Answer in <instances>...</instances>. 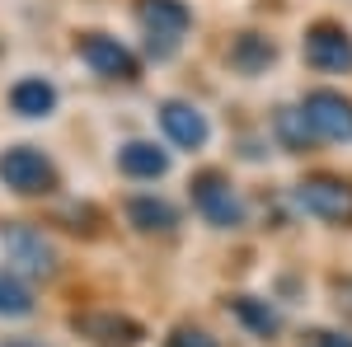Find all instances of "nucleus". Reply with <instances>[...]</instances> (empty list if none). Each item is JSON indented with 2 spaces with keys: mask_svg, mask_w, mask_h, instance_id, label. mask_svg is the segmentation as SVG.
Segmentation results:
<instances>
[{
  "mask_svg": "<svg viewBox=\"0 0 352 347\" xmlns=\"http://www.w3.org/2000/svg\"><path fill=\"white\" fill-rule=\"evenodd\" d=\"M305 61L324 76H343L352 71V38L343 24H310L305 28V43H300Z\"/></svg>",
  "mask_w": 352,
  "mask_h": 347,
  "instance_id": "nucleus-6",
  "label": "nucleus"
},
{
  "mask_svg": "<svg viewBox=\"0 0 352 347\" xmlns=\"http://www.w3.org/2000/svg\"><path fill=\"white\" fill-rule=\"evenodd\" d=\"M230 310H235V320H240L249 333H258V338H272V333L282 328V315L272 310L268 300H258V295H235Z\"/></svg>",
  "mask_w": 352,
  "mask_h": 347,
  "instance_id": "nucleus-15",
  "label": "nucleus"
},
{
  "mask_svg": "<svg viewBox=\"0 0 352 347\" xmlns=\"http://www.w3.org/2000/svg\"><path fill=\"white\" fill-rule=\"evenodd\" d=\"M0 249H5V258H10V272H14V267L28 272V277H52L56 272V249L43 240V230H33V225H5Z\"/></svg>",
  "mask_w": 352,
  "mask_h": 347,
  "instance_id": "nucleus-4",
  "label": "nucleus"
},
{
  "mask_svg": "<svg viewBox=\"0 0 352 347\" xmlns=\"http://www.w3.org/2000/svg\"><path fill=\"white\" fill-rule=\"evenodd\" d=\"M136 19L146 28V43H151V56H169L179 47V38L188 33L192 14L184 0H136Z\"/></svg>",
  "mask_w": 352,
  "mask_h": 347,
  "instance_id": "nucleus-1",
  "label": "nucleus"
},
{
  "mask_svg": "<svg viewBox=\"0 0 352 347\" xmlns=\"http://www.w3.org/2000/svg\"><path fill=\"white\" fill-rule=\"evenodd\" d=\"M296 202L305 216H320L329 225H352V183L333 174H310L296 183Z\"/></svg>",
  "mask_w": 352,
  "mask_h": 347,
  "instance_id": "nucleus-2",
  "label": "nucleus"
},
{
  "mask_svg": "<svg viewBox=\"0 0 352 347\" xmlns=\"http://www.w3.org/2000/svg\"><path fill=\"white\" fill-rule=\"evenodd\" d=\"M169 347H221L207 328H188V324H179L174 333H169Z\"/></svg>",
  "mask_w": 352,
  "mask_h": 347,
  "instance_id": "nucleus-18",
  "label": "nucleus"
},
{
  "mask_svg": "<svg viewBox=\"0 0 352 347\" xmlns=\"http://www.w3.org/2000/svg\"><path fill=\"white\" fill-rule=\"evenodd\" d=\"M0 183L24 192V197H43V192L56 188V169L43 150H33V146H10V150L0 155Z\"/></svg>",
  "mask_w": 352,
  "mask_h": 347,
  "instance_id": "nucleus-3",
  "label": "nucleus"
},
{
  "mask_svg": "<svg viewBox=\"0 0 352 347\" xmlns=\"http://www.w3.org/2000/svg\"><path fill=\"white\" fill-rule=\"evenodd\" d=\"M160 127H164V136H169L174 146H184V150L207 146V136H212L207 117H202L192 104H184V99H164L160 104Z\"/></svg>",
  "mask_w": 352,
  "mask_h": 347,
  "instance_id": "nucleus-10",
  "label": "nucleus"
},
{
  "mask_svg": "<svg viewBox=\"0 0 352 347\" xmlns=\"http://www.w3.org/2000/svg\"><path fill=\"white\" fill-rule=\"evenodd\" d=\"M277 47H272L263 33H240L235 43H230V66L240 71V76H258V71H268Z\"/></svg>",
  "mask_w": 352,
  "mask_h": 347,
  "instance_id": "nucleus-13",
  "label": "nucleus"
},
{
  "mask_svg": "<svg viewBox=\"0 0 352 347\" xmlns=\"http://www.w3.org/2000/svg\"><path fill=\"white\" fill-rule=\"evenodd\" d=\"M76 333L80 338H89V343L99 347H136L141 338H146V328L136 320H127V315H113V310H94V315H76Z\"/></svg>",
  "mask_w": 352,
  "mask_h": 347,
  "instance_id": "nucleus-9",
  "label": "nucleus"
},
{
  "mask_svg": "<svg viewBox=\"0 0 352 347\" xmlns=\"http://www.w3.org/2000/svg\"><path fill=\"white\" fill-rule=\"evenodd\" d=\"M300 113L310 117L315 136H324V141H352V99H343L338 89H310Z\"/></svg>",
  "mask_w": 352,
  "mask_h": 347,
  "instance_id": "nucleus-7",
  "label": "nucleus"
},
{
  "mask_svg": "<svg viewBox=\"0 0 352 347\" xmlns=\"http://www.w3.org/2000/svg\"><path fill=\"white\" fill-rule=\"evenodd\" d=\"M118 169L127 179H160L164 169H169V155H164L160 146H151V141H127L118 150Z\"/></svg>",
  "mask_w": 352,
  "mask_h": 347,
  "instance_id": "nucleus-11",
  "label": "nucleus"
},
{
  "mask_svg": "<svg viewBox=\"0 0 352 347\" xmlns=\"http://www.w3.org/2000/svg\"><path fill=\"white\" fill-rule=\"evenodd\" d=\"M0 347H38V343H28V338H5Z\"/></svg>",
  "mask_w": 352,
  "mask_h": 347,
  "instance_id": "nucleus-20",
  "label": "nucleus"
},
{
  "mask_svg": "<svg viewBox=\"0 0 352 347\" xmlns=\"http://www.w3.org/2000/svg\"><path fill=\"white\" fill-rule=\"evenodd\" d=\"M127 221H132L136 230H146V235H164V230L179 225V212L164 197H132L127 202Z\"/></svg>",
  "mask_w": 352,
  "mask_h": 347,
  "instance_id": "nucleus-14",
  "label": "nucleus"
},
{
  "mask_svg": "<svg viewBox=\"0 0 352 347\" xmlns=\"http://www.w3.org/2000/svg\"><path fill=\"white\" fill-rule=\"evenodd\" d=\"M192 207L207 216L217 230H230V225L244 221V207H240V197H235V188H230V179L217 174V169H207V174L192 179Z\"/></svg>",
  "mask_w": 352,
  "mask_h": 347,
  "instance_id": "nucleus-5",
  "label": "nucleus"
},
{
  "mask_svg": "<svg viewBox=\"0 0 352 347\" xmlns=\"http://www.w3.org/2000/svg\"><path fill=\"white\" fill-rule=\"evenodd\" d=\"M28 310H33V291H28V287L14 277V272H10V267H0V315L24 320Z\"/></svg>",
  "mask_w": 352,
  "mask_h": 347,
  "instance_id": "nucleus-17",
  "label": "nucleus"
},
{
  "mask_svg": "<svg viewBox=\"0 0 352 347\" xmlns=\"http://www.w3.org/2000/svg\"><path fill=\"white\" fill-rule=\"evenodd\" d=\"M10 108H14L19 117H47L56 108V89L43 80V76H28V80H19L10 89Z\"/></svg>",
  "mask_w": 352,
  "mask_h": 347,
  "instance_id": "nucleus-12",
  "label": "nucleus"
},
{
  "mask_svg": "<svg viewBox=\"0 0 352 347\" xmlns=\"http://www.w3.org/2000/svg\"><path fill=\"white\" fill-rule=\"evenodd\" d=\"M80 61L104 80H136V56L109 33H80Z\"/></svg>",
  "mask_w": 352,
  "mask_h": 347,
  "instance_id": "nucleus-8",
  "label": "nucleus"
},
{
  "mask_svg": "<svg viewBox=\"0 0 352 347\" xmlns=\"http://www.w3.org/2000/svg\"><path fill=\"white\" fill-rule=\"evenodd\" d=\"M272 127L287 141V150H310V141H315V127H310V117H305L300 108H282V113L272 117Z\"/></svg>",
  "mask_w": 352,
  "mask_h": 347,
  "instance_id": "nucleus-16",
  "label": "nucleus"
},
{
  "mask_svg": "<svg viewBox=\"0 0 352 347\" xmlns=\"http://www.w3.org/2000/svg\"><path fill=\"white\" fill-rule=\"evenodd\" d=\"M305 347H352V333H333V328H310Z\"/></svg>",
  "mask_w": 352,
  "mask_h": 347,
  "instance_id": "nucleus-19",
  "label": "nucleus"
}]
</instances>
